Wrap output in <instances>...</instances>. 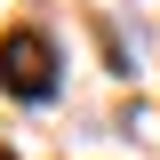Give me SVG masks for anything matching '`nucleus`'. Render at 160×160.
<instances>
[{
  "instance_id": "obj_1",
  "label": "nucleus",
  "mask_w": 160,
  "mask_h": 160,
  "mask_svg": "<svg viewBox=\"0 0 160 160\" xmlns=\"http://www.w3.org/2000/svg\"><path fill=\"white\" fill-rule=\"evenodd\" d=\"M0 88L24 96V104H48V96H56V40L32 32V24L8 32V40H0Z\"/></svg>"
},
{
  "instance_id": "obj_2",
  "label": "nucleus",
  "mask_w": 160,
  "mask_h": 160,
  "mask_svg": "<svg viewBox=\"0 0 160 160\" xmlns=\"http://www.w3.org/2000/svg\"><path fill=\"white\" fill-rule=\"evenodd\" d=\"M0 160H16V152H0Z\"/></svg>"
}]
</instances>
